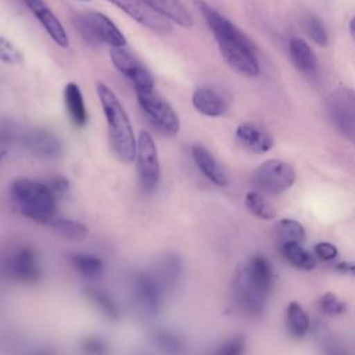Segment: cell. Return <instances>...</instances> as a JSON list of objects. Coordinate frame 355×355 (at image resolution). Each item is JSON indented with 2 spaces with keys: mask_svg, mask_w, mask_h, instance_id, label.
I'll use <instances>...</instances> for the list:
<instances>
[{
  "mask_svg": "<svg viewBox=\"0 0 355 355\" xmlns=\"http://www.w3.org/2000/svg\"><path fill=\"white\" fill-rule=\"evenodd\" d=\"M236 139L243 148L254 154L268 153L273 147V139L265 130L250 122L237 126Z\"/></svg>",
  "mask_w": 355,
  "mask_h": 355,
  "instance_id": "e0dca14e",
  "label": "cell"
},
{
  "mask_svg": "<svg viewBox=\"0 0 355 355\" xmlns=\"http://www.w3.org/2000/svg\"><path fill=\"white\" fill-rule=\"evenodd\" d=\"M64 104L71 123L76 128H83L87 122V111L83 94L76 83H67L64 89Z\"/></svg>",
  "mask_w": 355,
  "mask_h": 355,
  "instance_id": "44dd1931",
  "label": "cell"
},
{
  "mask_svg": "<svg viewBox=\"0 0 355 355\" xmlns=\"http://www.w3.org/2000/svg\"><path fill=\"white\" fill-rule=\"evenodd\" d=\"M334 268L338 272H341V273H347V275L355 276V265L351 263V262H340V263H336Z\"/></svg>",
  "mask_w": 355,
  "mask_h": 355,
  "instance_id": "f35d334b",
  "label": "cell"
},
{
  "mask_svg": "<svg viewBox=\"0 0 355 355\" xmlns=\"http://www.w3.org/2000/svg\"><path fill=\"white\" fill-rule=\"evenodd\" d=\"M82 349L86 352V354H94V355H98V354H105L107 352V345L105 343L98 338V337H89L86 338L83 343H82Z\"/></svg>",
  "mask_w": 355,
  "mask_h": 355,
  "instance_id": "8d00e7d4",
  "label": "cell"
},
{
  "mask_svg": "<svg viewBox=\"0 0 355 355\" xmlns=\"http://www.w3.org/2000/svg\"><path fill=\"white\" fill-rule=\"evenodd\" d=\"M46 184L50 187V190L54 193L57 198L65 196V193L69 189V182L64 176H53Z\"/></svg>",
  "mask_w": 355,
  "mask_h": 355,
  "instance_id": "74e56055",
  "label": "cell"
},
{
  "mask_svg": "<svg viewBox=\"0 0 355 355\" xmlns=\"http://www.w3.org/2000/svg\"><path fill=\"white\" fill-rule=\"evenodd\" d=\"M329 112L336 129L355 144V92L337 87L330 96Z\"/></svg>",
  "mask_w": 355,
  "mask_h": 355,
  "instance_id": "30bf717a",
  "label": "cell"
},
{
  "mask_svg": "<svg viewBox=\"0 0 355 355\" xmlns=\"http://www.w3.org/2000/svg\"><path fill=\"white\" fill-rule=\"evenodd\" d=\"M283 258L294 268L301 270H311L316 266V257L308 251L301 243L288 241L279 244Z\"/></svg>",
  "mask_w": 355,
  "mask_h": 355,
  "instance_id": "603a6c76",
  "label": "cell"
},
{
  "mask_svg": "<svg viewBox=\"0 0 355 355\" xmlns=\"http://www.w3.org/2000/svg\"><path fill=\"white\" fill-rule=\"evenodd\" d=\"M288 53L291 62L301 73L311 79H316L319 76L318 60L305 40L300 37H293L288 43Z\"/></svg>",
  "mask_w": 355,
  "mask_h": 355,
  "instance_id": "ac0fdd59",
  "label": "cell"
},
{
  "mask_svg": "<svg viewBox=\"0 0 355 355\" xmlns=\"http://www.w3.org/2000/svg\"><path fill=\"white\" fill-rule=\"evenodd\" d=\"M287 327L295 337H302L309 329V316L297 301H291L287 306Z\"/></svg>",
  "mask_w": 355,
  "mask_h": 355,
  "instance_id": "f546056e",
  "label": "cell"
},
{
  "mask_svg": "<svg viewBox=\"0 0 355 355\" xmlns=\"http://www.w3.org/2000/svg\"><path fill=\"white\" fill-rule=\"evenodd\" d=\"M154 279L158 282L165 295H168L172 290H175L182 279L183 266L182 261L175 254H168L162 257L150 270Z\"/></svg>",
  "mask_w": 355,
  "mask_h": 355,
  "instance_id": "2e32d148",
  "label": "cell"
},
{
  "mask_svg": "<svg viewBox=\"0 0 355 355\" xmlns=\"http://www.w3.org/2000/svg\"><path fill=\"white\" fill-rule=\"evenodd\" d=\"M136 166L140 186L144 191L151 193L157 189L161 178L157 146L147 130H141L136 139Z\"/></svg>",
  "mask_w": 355,
  "mask_h": 355,
  "instance_id": "9c48e42d",
  "label": "cell"
},
{
  "mask_svg": "<svg viewBox=\"0 0 355 355\" xmlns=\"http://www.w3.org/2000/svg\"><path fill=\"white\" fill-rule=\"evenodd\" d=\"M85 295L108 320H116L119 318L118 305L107 291L90 286L85 288Z\"/></svg>",
  "mask_w": 355,
  "mask_h": 355,
  "instance_id": "d4e9b609",
  "label": "cell"
},
{
  "mask_svg": "<svg viewBox=\"0 0 355 355\" xmlns=\"http://www.w3.org/2000/svg\"><path fill=\"white\" fill-rule=\"evenodd\" d=\"M273 233H275V237L279 241V244L288 243V241L302 243L305 240L304 226L300 222H297L295 219H290V218L280 219L275 225Z\"/></svg>",
  "mask_w": 355,
  "mask_h": 355,
  "instance_id": "4316f807",
  "label": "cell"
},
{
  "mask_svg": "<svg viewBox=\"0 0 355 355\" xmlns=\"http://www.w3.org/2000/svg\"><path fill=\"white\" fill-rule=\"evenodd\" d=\"M0 61L7 64H21L24 61V54L21 53V50L1 35H0Z\"/></svg>",
  "mask_w": 355,
  "mask_h": 355,
  "instance_id": "d6a6232c",
  "label": "cell"
},
{
  "mask_svg": "<svg viewBox=\"0 0 355 355\" xmlns=\"http://www.w3.org/2000/svg\"><path fill=\"white\" fill-rule=\"evenodd\" d=\"M10 196L17 209L35 222L50 223L57 209V197L46 183L19 178L10 186Z\"/></svg>",
  "mask_w": 355,
  "mask_h": 355,
  "instance_id": "277c9868",
  "label": "cell"
},
{
  "mask_svg": "<svg viewBox=\"0 0 355 355\" xmlns=\"http://www.w3.org/2000/svg\"><path fill=\"white\" fill-rule=\"evenodd\" d=\"M150 341H151L153 347H155L158 351L166 352V354H179L184 348L183 338L179 334H176L171 330H166V329L154 330L150 334Z\"/></svg>",
  "mask_w": 355,
  "mask_h": 355,
  "instance_id": "484cf974",
  "label": "cell"
},
{
  "mask_svg": "<svg viewBox=\"0 0 355 355\" xmlns=\"http://www.w3.org/2000/svg\"><path fill=\"white\" fill-rule=\"evenodd\" d=\"M83 1H86V0H83Z\"/></svg>",
  "mask_w": 355,
  "mask_h": 355,
  "instance_id": "60d3db41",
  "label": "cell"
},
{
  "mask_svg": "<svg viewBox=\"0 0 355 355\" xmlns=\"http://www.w3.org/2000/svg\"><path fill=\"white\" fill-rule=\"evenodd\" d=\"M193 107L205 116H222L227 111L226 100L212 87H197L191 96Z\"/></svg>",
  "mask_w": 355,
  "mask_h": 355,
  "instance_id": "d6986e66",
  "label": "cell"
},
{
  "mask_svg": "<svg viewBox=\"0 0 355 355\" xmlns=\"http://www.w3.org/2000/svg\"><path fill=\"white\" fill-rule=\"evenodd\" d=\"M53 230L58 233L60 236L73 240V241H82L89 236V229L86 225L82 222L68 219V218H61V219H53L50 222Z\"/></svg>",
  "mask_w": 355,
  "mask_h": 355,
  "instance_id": "83f0119b",
  "label": "cell"
},
{
  "mask_svg": "<svg viewBox=\"0 0 355 355\" xmlns=\"http://www.w3.org/2000/svg\"><path fill=\"white\" fill-rule=\"evenodd\" d=\"M137 103L150 123L165 136H175L179 132V118L172 105L155 92V89L136 92Z\"/></svg>",
  "mask_w": 355,
  "mask_h": 355,
  "instance_id": "8992f818",
  "label": "cell"
},
{
  "mask_svg": "<svg viewBox=\"0 0 355 355\" xmlns=\"http://www.w3.org/2000/svg\"><path fill=\"white\" fill-rule=\"evenodd\" d=\"M273 270L262 255H252L237 265L230 283L233 306L244 316L261 315L273 287Z\"/></svg>",
  "mask_w": 355,
  "mask_h": 355,
  "instance_id": "7a4b0ae2",
  "label": "cell"
},
{
  "mask_svg": "<svg viewBox=\"0 0 355 355\" xmlns=\"http://www.w3.org/2000/svg\"><path fill=\"white\" fill-rule=\"evenodd\" d=\"M111 61L114 67L133 85L135 92L154 89V80L148 69L123 47H111Z\"/></svg>",
  "mask_w": 355,
  "mask_h": 355,
  "instance_id": "7c38bea8",
  "label": "cell"
},
{
  "mask_svg": "<svg viewBox=\"0 0 355 355\" xmlns=\"http://www.w3.org/2000/svg\"><path fill=\"white\" fill-rule=\"evenodd\" d=\"M245 348V338L243 336H234L232 338H229L227 341H225L218 349L216 354L219 355H239L241 352H244Z\"/></svg>",
  "mask_w": 355,
  "mask_h": 355,
  "instance_id": "e575fe53",
  "label": "cell"
},
{
  "mask_svg": "<svg viewBox=\"0 0 355 355\" xmlns=\"http://www.w3.org/2000/svg\"><path fill=\"white\" fill-rule=\"evenodd\" d=\"M112 4L119 7L125 14L133 18L136 22L144 28L157 32V33H169L172 32V21L165 15L154 10L144 0H110Z\"/></svg>",
  "mask_w": 355,
  "mask_h": 355,
  "instance_id": "4fadbf2b",
  "label": "cell"
},
{
  "mask_svg": "<svg viewBox=\"0 0 355 355\" xmlns=\"http://www.w3.org/2000/svg\"><path fill=\"white\" fill-rule=\"evenodd\" d=\"M25 148L37 158L54 159L62 153L61 140L50 130L43 128H36L25 132L21 136Z\"/></svg>",
  "mask_w": 355,
  "mask_h": 355,
  "instance_id": "5bb4252c",
  "label": "cell"
},
{
  "mask_svg": "<svg viewBox=\"0 0 355 355\" xmlns=\"http://www.w3.org/2000/svg\"><path fill=\"white\" fill-rule=\"evenodd\" d=\"M348 29H349V33H351V36L354 37V40H355V15L349 19V24H348Z\"/></svg>",
  "mask_w": 355,
  "mask_h": 355,
  "instance_id": "ab89813d",
  "label": "cell"
},
{
  "mask_svg": "<svg viewBox=\"0 0 355 355\" xmlns=\"http://www.w3.org/2000/svg\"><path fill=\"white\" fill-rule=\"evenodd\" d=\"M0 269L6 279L26 284L39 282L42 275L37 254L29 245H19L10 250L3 257Z\"/></svg>",
  "mask_w": 355,
  "mask_h": 355,
  "instance_id": "52a82bcc",
  "label": "cell"
},
{
  "mask_svg": "<svg viewBox=\"0 0 355 355\" xmlns=\"http://www.w3.org/2000/svg\"><path fill=\"white\" fill-rule=\"evenodd\" d=\"M71 265L86 279H97L104 272V262L92 254L73 252L69 255Z\"/></svg>",
  "mask_w": 355,
  "mask_h": 355,
  "instance_id": "cb8c5ba5",
  "label": "cell"
},
{
  "mask_svg": "<svg viewBox=\"0 0 355 355\" xmlns=\"http://www.w3.org/2000/svg\"><path fill=\"white\" fill-rule=\"evenodd\" d=\"M294 168L282 159H268L252 173L254 187L263 194H279L290 189L295 182Z\"/></svg>",
  "mask_w": 355,
  "mask_h": 355,
  "instance_id": "ba28073f",
  "label": "cell"
},
{
  "mask_svg": "<svg viewBox=\"0 0 355 355\" xmlns=\"http://www.w3.org/2000/svg\"><path fill=\"white\" fill-rule=\"evenodd\" d=\"M19 137L17 125L10 119H0V146L7 147L11 146Z\"/></svg>",
  "mask_w": 355,
  "mask_h": 355,
  "instance_id": "836d02e7",
  "label": "cell"
},
{
  "mask_svg": "<svg viewBox=\"0 0 355 355\" xmlns=\"http://www.w3.org/2000/svg\"><path fill=\"white\" fill-rule=\"evenodd\" d=\"M319 308L324 315H340L343 312H345L347 305L343 300H340L336 294L333 293H326L320 297L319 300Z\"/></svg>",
  "mask_w": 355,
  "mask_h": 355,
  "instance_id": "1f68e13d",
  "label": "cell"
},
{
  "mask_svg": "<svg viewBox=\"0 0 355 355\" xmlns=\"http://www.w3.org/2000/svg\"><path fill=\"white\" fill-rule=\"evenodd\" d=\"M147 4H150L154 10L165 15L172 22L183 26V28H191L193 19L187 8L179 1V0H144Z\"/></svg>",
  "mask_w": 355,
  "mask_h": 355,
  "instance_id": "7402d4cb",
  "label": "cell"
},
{
  "mask_svg": "<svg viewBox=\"0 0 355 355\" xmlns=\"http://www.w3.org/2000/svg\"><path fill=\"white\" fill-rule=\"evenodd\" d=\"M194 4L212 32L226 64L241 76H258L261 68L251 40L207 1L194 0Z\"/></svg>",
  "mask_w": 355,
  "mask_h": 355,
  "instance_id": "6da1fadb",
  "label": "cell"
},
{
  "mask_svg": "<svg viewBox=\"0 0 355 355\" xmlns=\"http://www.w3.org/2000/svg\"><path fill=\"white\" fill-rule=\"evenodd\" d=\"M245 207L254 216L263 219V220H270V219H275V216H276L275 207L265 198L263 193H261L258 190L247 193Z\"/></svg>",
  "mask_w": 355,
  "mask_h": 355,
  "instance_id": "f1b7e54d",
  "label": "cell"
},
{
  "mask_svg": "<svg viewBox=\"0 0 355 355\" xmlns=\"http://www.w3.org/2000/svg\"><path fill=\"white\" fill-rule=\"evenodd\" d=\"M73 25L83 40L93 47L100 44H108L111 47L126 46V39L122 32L107 15L101 12H82L73 18Z\"/></svg>",
  "mask_w": 355,
  "mask_h": 355,
  "instance_id": "5b68a950",
  "label": "cell"
},
{
  "mask_svg": "<svg viewBox=\"0 0 355 355\" xmlns=\"http://www.w3.org/2000/svg\"><path fill=\"white\" fill-rule=\"evenodd\" d=\"M302 26L308 37L319 46H326L329 42L327 32L322 24V21L315 15H306L302 19Z\"/></svg>",
  "mask_w": 355,
  "mask_h": 355,
  "instance_id": "4dcf8cb0",
  "label": "cell"
},
{
  "mask_svg": "<svg viewBox=\"0 0 355 355\" xmlns=\"http://www.w3.org/2000/svg\"><path fill=\"white\" fill-rule=\"evenodd\" d=\"M191 157L194 159V164L197 165L198 171L214 184L216 186H226L227 184V175L223 171V168L219 165V162L215 159V157L202 146L194 144L191 147Z\"/></svg>",
  "mask_w": 355,
  "mask_h": 355,
  "instance_id": "ffe728a7",
  "label": "cell"
},
{
  "mask_svg": "<svg viewBox=\"0 0 355 355\" xmlns=\"http://www.w3.org/2000/svg\"><path fill=\"white\" fill-rule=\"evenodd\" d=\"M97 96L107 119L108 141L115 157L129 164L136 157V137L129 116L115 93L104 83H97Z\"/></svg>",
  "mask_w": 355,
  "mask_h": 355,
  "instance_id": "3957f363",
  "label": "cell"
},
{
  "mask_svg": "<svg viewBox=\"0 0 355 355\" xmlns=\"http://www.w3.org/2000/svg\"><path fill=\"white\" fill-rule=\"evenodd\" d=\"M22 1L32 11L36 19L42 24V26L50 35V37L60 47H64V49L68 47L67 32L62 24L58 21V18L54 15V12L42 0H22Z\"/></svg>",
  "mask_w": 355,
  "mask_h": 355,
  "instance_id": "9a60e30c",
  "label": "cell"
},
{
  "mask_svg": "<svg viewBox=\"0 0 355 355\" xmlns=\"http://www.w3.org/2000/svg\"><path fill=\"white\" fill-rule=\"evenodd\" d=\"M132 293L137 308L146 316H157L162 308L165 293L150 273V270L136 272L132 280Z\"/></svg>",
  "mask_w": 355,
  "mask_h": 355,
  "instance_id": "8fae6325",
  "label": "cell"
},
{
  "mask_svg": "<svg viewBox=\"0 0 355 355\" xmlns=\"http://www.w3.org/2000/svg\"><path fill=\"white\" fill-rule=\"evenodd\" d=\"M313 252L322 261H331V259H334L338 255L337 247L334 244H331V243H327V241L318 243L313 247Z\"/></svg>",
  "mask_w": 355,
  "mask_h": 355,
  "instance_id": "d590c367",
  "label": "cell"
}]
</instances>
